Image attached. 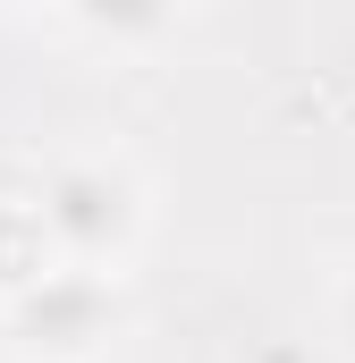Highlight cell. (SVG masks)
Returning a JSON list of instances; mask_svg holds the SVG:
<instances>
[{
  "instance_id": "cell-1",
  "label": "cell",
  "mask_w": 355,
  "mask_h": 363,
  "mask_svg": "<svg viewBox=\"0 0 355 363\" xmlns=\"http://www.w3.org/2000/svg\"><path fill=\"white\" fill-rule=\"evenodd\" d=\"M34 220L51 237V254L68 271H119L144 237V186L127 178L119 161H60L43 194H34Z\"/></svg>"
},
{
  "instance_id": "cell-2",
  "label": "cell",
  "mask_w": 355,
  "mask_h": 363,
  "mask_svg": "<svg viewBox=\"0 0 355 363\" xmlns=\"http://www.w3.org/2000/svg\"><path fill=\"white\" fill-rule=\"evenodd\" d=\"M9 330H17V347L34 363H85L119 330V296H110L102 271H68L60 262V271H43L34 287L9 296Z\"/></svg>"
},
{
  "instance_id": "cell-3",
  "label": "cell",
  "mask_w": 355,
  "mask_h": 363,
  "mask_svg": "<svg viewBox=\"0 0 355 363\" xmlns=\"http://www.w3.org/2000/svg\"><path fill=\"white\" fill-rule=\"evenodd\" d=\"M330 321H339V347L355 355V271L339 279V296H330Z\"/></svg>"
}]
</instances>
